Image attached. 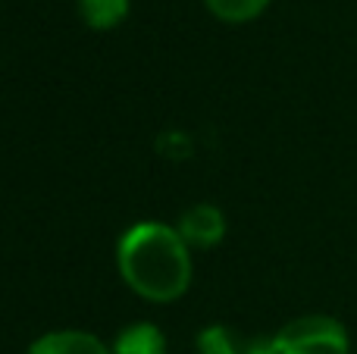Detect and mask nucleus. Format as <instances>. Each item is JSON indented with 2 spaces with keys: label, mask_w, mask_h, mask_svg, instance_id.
I'll use <instances>...</instances> for the list:
<instances>
[{
  "label": "nucleus",
  "mask_w": 357,
  "mask_h": 354,
  "mask_svg": "<svg viewBox=\"0 0 357 354\" xmlns=\"http://www.w3.org/2000/svg\"><path fill=\"white\" fill-rule=\"evenodd\" d=\"M119 279L151 305H173L191 288L195 261L176 226L160 220L132 223L116 242Z\"/></svg>",
  "instance_id": "obj_1"
},
{
  "label": "nucleus",
  "mask_w": 357,
  "mask_h": 354,
  "mask_svg": "<svg viewBox=\"0 0 357 354\" xmlns=\"http://www.w3.org/2000/svg\"><path fill=\"white\" fill-rule=\"evenodd\" d=\"M266 354H351V336L329 314H304L270 339Z\"/></svg>",
  "instance_id": "obj_2"
},
{
  "label": "nucleus",
  "mask_w": 357,
  "mask_h": 354,
  "mask_svg": "<svg viewBox=\"0 0 357 354\" xmlns=\"http://www.w3.org/2000/svg\"><path fill=\"white\" fill-rule=\"evenodd\" d=\"M176 229L191 251H210L226 238V213L216 204H195L178 217Z\"/></svg>",
  "instance_id": "obj_3"
},
{
  "label": "nucleus",
  "mask_w": 357,
  "mask_h": 354,
  "mask_svg": "<svg viewBox=\"0 0 357 354\" xmlns=\"http://www.w3.org/2000/svg\"><path fill=\"white\" fill-rule=\"evenodd\" d=\"M25 354H113L104 339L85 330H54L38 336Z\"/></svg>",
  "instance_id": "obj_4"
},
{
  "label": "nucleus",
  "mask_w": 357,
  "mask_h": 354,
  "mask_svg": "<svg viewBox=\"0 0 357 354\" xmlns=\"http://www.w3.org/2000/svg\"><path fill=\"white\" fill-rule=\"evenodd\" d=\"M167 348L169 345H167L163 330L154 323H148V320L129 323L110 345L113 354H167Z\"/></svg>",
  "instance_id": "obj_5"
},
{
  "label": "nucleus",
  "mask_w": 357,
  "mask_h": 354,
  "mask_svg": "<svg viewBox=\"0 0 357 354\" xmlns=\"http://www.w3.org/2000/svg\"><path fill=\"white\" fill-rule=\"evenodd\" d=\"M79 16L88 29L94 31H110L126 22L132 0H75Z\"/></svg>",
  "instance_id": "obj_6"
},
{
  "label": "nucleus",
  "mask_w": 357,
  "mask_h": 354,
  "mask_svg": "<svg viewBox=\"0 0 357 354\" xmlns=\"http://www.w3.org/2000/svg\"><path fill=\"white\" fill-rule=\"evenodd\" d=\"M197 354H257V351H248V342H241L229 326L213 323L207 330L197 332Z\"/></svg>",
  "instance_id": "obj_7"
},
{
  "label": "nucleus",
  "mask_w": 357,
  "mask_h": 354,
  "mask_svg": "<svg viewBox=\"0 0 357 354\" xmlns=\"http://www.w3.org/2000/svg\"><path fill=\"white\" fill-rule=\"evenodd\" d=\"M204 6H207L220 22L241 25V22L257 19L260 13L270 6V0H204Z\"/></svg>",
  "instance_id": "obj_8"
}]
</instances>
